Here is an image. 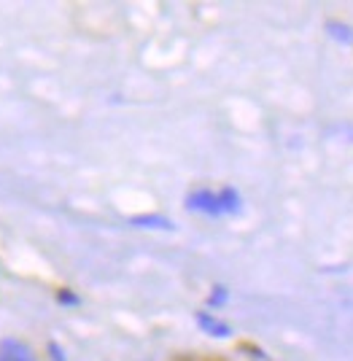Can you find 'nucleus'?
I'll use <instances>...</instances> for the list:
<instances>
[{"instance_id":"f257e3e1","label":"nucleus","mask_w":353,"mask_h":361,"mask_svg":"<svg viewBox=\"0 0 353 361\" xmlns=\"http://www.w3.org/2000/svg\"><path fill=\"white\" fill-rule=\"evenodd\" d=\"M186 208L197 213H208V216H221V205H218V195L211 189H197L186 197Z\"/></svg>"},{"instance_id":"f03ea898","label":"nucleus","mask_w":353,"mask_h":361,"mask_svg":"<svg viewBox=\"0 0 353 361\" xmlns=\"http://www.w3.org/2000/svg\"><path fill=\"white\" fill-rule=\"evenodd\" d=\"M130 224L140 226V229H165V232L175 229V224L170 221L168 216H159V213H140V216H132Z\"/></svg>"},{"instance_id":"7ed1b4c3","label":"nucleus","mask_w":353,"mask_h":361,"mask_svg":"<svg viewBox=\"0 0 353 361\" xmlns=\"http://www.w3.org/2000/svg\"><path fill=\"white\" fill-rule=\"evenodd\" d=\"M197 324H200V329L208 331L211 337H218V340H224V337H232V326H230V324L218 321L216 316H208V313H197Z\"/></svg>"},{"instance_id":"20e7f679","label":"nucleus","mask_w":353,"mask_h":361,"mask_svg":"<svg viewBox=\"0 0 353 361\" xmlns=\"http://www.w3.org/2000/svg\"><path fill=\"white\" fill-rule=\"evenodd\" d=\"M0 361H32V356L25 345H19L14 340H6L0 345Z\"/></svg>"},{"instance_id":"39448f33","label":"nucleus","mask_w":353,"mask_h":361,"mask_svg":"<svg viewBox=\"0 0 353 361\" xmlns=\"http://www.w3.org/2000/svg\"><path fill=\"white\" fill-rule=\"evenodd\" d=\"M218 205H221V213H240L243 200H240V195H237L232 186H224V189L218 192Z\"/></svg>"},{"instance_id":"423d86ee","label":"nucleus","mask_w":353,"mask_h":361,"mask_svg":"<svg viewBox=\"0 0 353 361\" xmlns=\"http://www.w3.org/2000/svg\"><path fill=\"white\" fill-rule=\"evenodd\" d=\"M326 32L337 41V44H353V27L351 25H342V22H329Z\"/></svg>"},{"instance_id":"0eeeda50","label":"nucleus","mask_w":353,"mask_h":361,"mask_svg":"<svg viewBox=\"0 0 353 361\" xmlns=\"http://www.w3.org/2000/svg\"><path fill=\"white\" fill-rule=\"evenodd\" d=\"M208 302H211L213 307H218V305H224V302H227V288H224V286H216L213 291H211V297H208Z\"/></svg>"},{"instance_id":"6e6552de","label":"nucleus","mask_w":353,"mask_h":361,"mask_svg":"<svg viewBox=\"0 0 353 361\" xmlns=\"http://www.w3.org/2000/svg\"><path fill=\"white\" fill-rule=\"evenodd\" d=\"M60 302H68V305H76V297H70V291H60Z\"/></svg>"}]
</instances>
